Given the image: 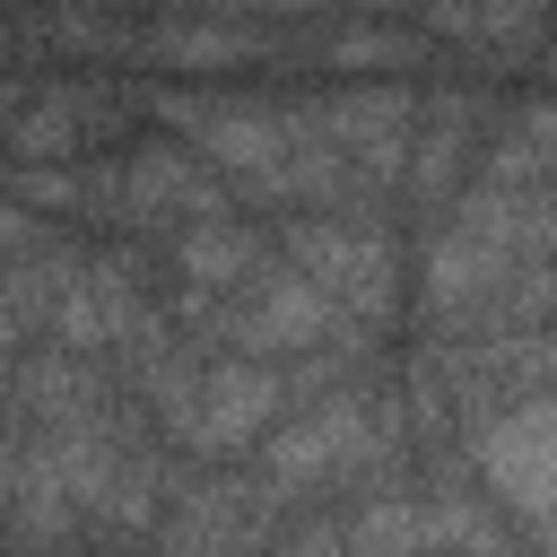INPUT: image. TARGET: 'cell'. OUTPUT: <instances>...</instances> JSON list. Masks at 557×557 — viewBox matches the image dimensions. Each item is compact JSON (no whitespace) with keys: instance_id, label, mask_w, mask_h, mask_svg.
I'll return each mask as SVG.
<instances>
[{"instance_id":"1","label":"cell","mask_w":557,"mask_h":557,"mask_svg":"<svg viewBox=\"0 0 557 557\" xmlns=\"http://www.w3.org/2000/svg\"><path fill=\"white\" fill-rule=\"evenodd\" d=\"M148 400H157V426L183 453H252L287 418L278 366H252V357H183L174 339L148 348Z\"/></svg>"},{"instance_id":"2","label":"cell","mask_w":557,"mask_h":557,"mask_svg":"<svg viewBox=\"0 0 557 557\" xmlns=\"http://www.w3.org/2000/svg\"><path fill=\"white\" fill-rule=\"evenodd\" d=\"M392 444H400V400H392V392H366V383H331V392H313L305 409H287L252 453H261V479H270L278 496H305V487H322V479L366 470V461L392 453Z\"/></svg>"},{"instance_id":"3","label":"cell","mask_w":557,"mask_h":557,"mask_svg":"<svg viewBox=\"0 0 557 557\" xmlns=\"http://www.w3.org/2000/svg\"><path fill=\"white\" fill-rule=\"evenodd\" d=\"M78 209L87 218H113V226H209V218H226V191L209 183V165L191 157V148H165V139H148V148H131V157H113V165H87L78 174Z\"/></svg>"},{"instance_id":"4","label":"cell","mask_w":557,"mask_h":557,"mask_svg":"<svg viewBox=\"0 0 557 557\" xmlns=\"http://www.w3.org/2000/svg\"><path fill=\"white\" fill-rule=\"evenodd\" d=\"M287 270L313 278V287L331 296V313L357 322V331H374V322L400 313V252H392V235H383L374 218H357V209L287 226Z\"/></svg>"},{"instance_id":"5","label":"cell","mask_w":557,"mask_h":557,"mask_svg":"<svg viewBox=\"0 0 557 557\" xmlns=\"http://www.w3.org/2000/svg\"><path fill=\"white\" fill-rule=\"evenodd\" d=\"M470 461H479L487 496L522 522V548H540L548 540V496H557V400L548 392H513V400L479 409Z\"/></svg>"},{"instance_id":"6","label":"cell","mask_w":557,"mask_h":557,"mask_svg":"<svg viewBox=\"0 0 557 557\" xmlns=\"http://www.w3.org/2000/svg\"><path fill=\"white\" fill-rule=\"evenodd\" d=\"M313 348H366V331L339 322L331 296H322L313 278H296L287 261H278V270H252V278H244V305L226 313V357L287 366V357H313Z\"/></svg>"},{"instance_id":"7","label":"cell","mask_w":557,"mask_h":557,"mask_svg":"<svg viewBox=\"0 0 557 557\" xmlns=\"http://www.w3.org/2000/svg\"><path fill=\"white\" fill-rule=\"evenodd\" d=\"M157 113L183 131V148L252 191H278L287 165V104L270 96H157Z\"/></svg>"},{"instance_id":"8","label":"cell","mask_w":557,"mask_h":557,"mask_svg":"<svg viewBox=\"0 0 557 557\" xmlns=\"http://www.w3.org/2000/svg\"><path fill=\"white\" fill-rule=\"evenodd\" d=\"M322 148L357 174V191L374 183H400V157H409V122H418V96L409 87H348L331 104H305Z\"/></svg>"},{"instance_id":"9","label":"cell","mask_w":557,"mask_h":557,"mask_svg":"<svg viewBox=\"0 0 557 557\" xmlns=\"http://www.w3.org/2000/svg\"><path fill=\"white\" fill-rule=\"evenodd\" d=\"M479 540V513L461 496H374L339 513V557H444Z\"/></svg>"},{"instance_id":"10","label":"cell","mask_w":557,"mask_h":557,"mask_svg":"<svg viewBox=\"0 0 557 557\" xmlns=\"http://www.w3.org/2000/svg\"><path fill=\"white\" fill-rule=\"evenodd\" d=\"M165 261H174V278H183V313H200V305L235 296V287L261 270V235H244L235 218L174 226V235H165Z\"/></svg>"},{"instance_id":"11","label":"cell","mask_w":557,"mask_h":557,"mask_svg":"<svg viewBox=\"0 0 557 557\" xmlns=\"http://www.w3.org/2000/svg\"><path fill=\"white\" fill-rule=\"evenodd\" d=\"M148 52L174 61V70H235V61L252 52V35H244V26H157Z\"/></svg>"},{"instance_id":"12","label":"cell","mask_w":557,"mask_h":557,"mask_svg":"<svg viewBox=\"0 0 557 557\" xmlns=\"http://www.w3.org/2000/svg\"><path fill=\"white\" fill-rule=\"evenodd\" d=\"M322 52H331V70H374V61H409V35H383V26H348V35H331Z\"/></svg>"},{"instance_id":"13","label":"cell","mask_w":557,"mask_h":557,"mask_svg":"<svg viewBox=\"0 0 557 557\" xmlns=\"http://www.w3.org/2000/svg\"><path fill=\"white\" fill-rule=\"evenodd\" d=\"M252 557H339V513H313V522H296V531H270Z\"/></svg>"},{"instance_id":"14","label":"cell","mask_w":557,"mask_h":557,"mask_svg":"<svg viewBox=\"0 0 557 557\" xmlns=\"http://www.w3.org/2000/svg\"><path fill=\"white\" fill-rule=\"evenodd\" d=\"M209 9H261V17H305L313 0H209Z\"/></svg>"}]
</instances>
